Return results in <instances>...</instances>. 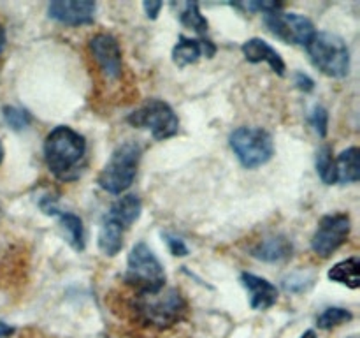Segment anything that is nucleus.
Here are the masks:
<instances>
[{
    "instance_id": "obj_1",
    "label": "nucleus",
    "mask_w": 360,
    "mask_h": 338,
    "mask_svg": "<svg viewBox=\"0 0 360 338\" xmlns=\"http://www.w3.org/2000/svg\"><path fill=\"white\" fill-rule=\"evenodd\" d=\"M132 319L153 330H169L181 323L188 313L185 296L174 287H162L153 292H136L129 303Z\"/></svg>"
},
{
    "instance_id": "obj_2",
    "label": "nucleus",
    "mask_w": 360,
    "mask_h": 338,
    "mask_svg": "<svg viewBox=\"0 0 360 338\" xmlns=\"http://www.w3.org/2000/svg\"><path fill=\"white\" fill-rule=\"evenodd\" d=\"M86 158V139L67 125H58L44 139V161L49 171L63 182L81 175Z\"/></svg>"
},
{
    "instance_id": "obj_3",
    "label": "nucleus",
    "mask_w": 360,
    "mask_h": 338,
    "mask_svg": "<svg viewBox=\"0 0 360 338\" xmlns=\"http://www.w3.org/2000/svg\"><path fill=\"white\" fill-rule=\"evenodd\" d=\"M311 62L329 77H345L350 73V49L340 35L333 32H315L308 42Z\"/></svg>"
},
{
    "instance_id": "obj_4",
    "label": "nucleus",
    "mask_w": 360,
    "mask_h": 338,
    "mask_svg": "<svg viewBox=\"0 0 360 338\" xmlns=\"http://www.w3.org/2000/svg\"><path fill=\"white\" fill-rule=\"evenodd\" d=\"M165 270L146 243H136L127 261L125 282L136 292H153L165 287Z\"/></svg>"
},
{
    "instance_id": "obj_5",
    "label": "nucleus",
    "mask_w": 360,
    "mask_h": 338,
    "mask_svg": "<svg viewBox=\"0 0 360 338\" xmlns=\"http://www.w3.org/2000/svg\"><path fill=\"white\" fill-rule=\"evenodd\" d=\"M139 158V144L132 141L120 144L98 175V185L109 194H123L136 180Z\"/></svg>"
},
{
    "instance_id": "obj_6",
    "label": "nucleus",
    "mask_w": 360,
    "mask_h": 338,
    "mask_svg": "<svg viewBox=\"0 0 360 338\" xmlns=\"http://www.w3.org/2000/svg\"><path fill=\"white\" fill-rule=\"evenodd\" d=\"M229 143L238 161L246 169L260 168L274 155L273 137L260 127H239L231 134Z\"/></svg>"
},
{
    "instance_id": "obj_7",
    "label": "nucleus",
    "mask_w": 360,
    "mask_h": 338,
    "mask_svg": "<svg viewBox=\"0 0 360 338\" xmlns=\"http://www.w3.org/2000/svg\"><path fill=\"white\" fill-rule=\"evenodd\" d=\"M130 125L137 129L150 130L151 136L157 141L169 139L176 136L179 130V118L174 113V109L164 101L151 99L146 104L141 106L134 113H130L129 118Z\"/></svg>"
},
{
    "instance_id": "obj_8",
    "label": "nucleus",
    "mask_w": 360,
    "mask_h": 338,
    "mask_svg": "<svg viewBox=\"0 0 360 338\" xmlns=\"http://www.w3.org/2000/svg\"><path fill=\"white\" fill-rule=\"evenodd\" d=\"M352 220L348 213H330L322 217L311 239V249L316 256L329 257L345 245L350 236Z\"/></svg>"
},
{
    "instance_id": "obj_9",
    "label": "nucleus",
    "mask_w": 360,
    "mask_h": 338,
    "mask_svg": "<svg viewBox=\"0 0 360 338\" xmlns=\"http://www.w3.org/2000/svg\"><path fill=\"white\" fill-rule=\"evenodd\" d=\"M264 21L278 39L288 42V44L308 46V42L315 35V27H313L311 20L297 13H283L280 9L264 14Z\"/></svg>"
},
{
    "instance_id": "obj_10",
    "label": "nucleus",
    "mask_w": 360,
    "mask_h": 338,
    "mask_svg": "<svg viewBox=\"0 0 360 338\" xmlns=\"http://www.w3.org/2000/svg\"><path fill=\"white\" fill-rule=\"evenodd\" d=\"M91 56L97 62L98 69L108 80H118L122 76L123 62H122V49H120L118 41L111 34H97L90 39Z\"/></svg>"
},
{
    "instance_id": "obj_11",
    "label": "nucleus",
    "mask_w": 360,
    "mask_h": 338,
    "mask_svg": "<svg viewBox=\"0 0 360 338\" xmlns=\"http://www.w3.org/2000/svg\"><path fill=\"white\" fill-rule=\"evenodd\" d=\"M95 2L90 0H55L48 6V16L63 25H86L95 18Z\"/></svg>"
},
{
    "instance_id": "obj_12",
    "label": "nucleus",
    "mask_w": 360,
    "mask_h": 338,
    "mask_svg": "<svg viewBox=\"0 0 360 338\" xmlns=\"http://www.w3.org/2000/svg\"><path fill=\"white\" fill-rule=\"evenodd\" d=\"M241 284L250 296V305L253 310H267L278 301L276 285L271 284L267 278L253 273H243Z\"/></svg>"
},
{
    "instance_id": "obj_13",
    "label": "nucleus",
    "mask_w": 360,
    "mask_h": 338,
    "mask_svg": "<svg viewBox=\"0 0 360 338\" xmlns=\"http://www.w3.org/2000/svg\"><path fill=\"white\" fill-rule=\"evenodd\" d=\"M217 53V46L206 39H192L181 35L178 44L172 49V62L178 67H186L190 63H195L200 56H211Z\"/></svg>"
},
{
    "instance_id": "obj_14",
    "label": "nucleus",
    "mask_w": 360,
    "mask_h": 338,
    "mask_svg": "<svg viewBox=\"0 0 360 338\" xmlns=\"http://www.w3.org/2000/svg\"><path fill=\"white\" fill-rule=\"evenodd\" d=\"M241 51L245 55V58L252 63H259V62H267L271 65V69L274 73H278L280 76L285 74V62L281 58L280 53L273 48L267 41L259 37L248 39L246 42H243Z\"/></svg>"
},
{
    "instance_id": "obj_15",
    "label": "nucleus",
    "mask_w": 360,
    "mask_h": 338,
    "mask_svg": "<svg viewBox=\"0 0 360 338\" xmlns=\"http://www.w3.org/2000/svg\"><path fill=\"white\" fill-rule=\"evenodd\" d=\"M127 229L123 227L120 222L105 215L101 222V229H98V249L104 256L115 257L123 249V236H125Z\"/></svg>"
},
{
    "instance_id": "obj_16",
    "label": "nucleus",
    "mask_w": 360,
    "mask_h": 338,
    "mask_svg": "<svg viewBox=\"0 0 360 338\" xmlns=\"http://www.w3.org/2000/svg\"><path fill=\"white\" fill-rule=\"evenodd\" d=\"M253 257L264 263H280L292 256V243L285 236H269L252 250Z\"/></svg>"
},
{
    "instance_id": "obj_17",
    "label": "nucleus",
    "mask_w": 360,
    "mask_h": 338,
    "mask_svg": "<svg viewBox=\"0 0 360 338\" xmlns=\"http://www.w3.org/2000/svg\"><path fill=\"white\" fill-rule=\"evenodd\" d=\"M141 211H143V203H141L139 197L136 194H127V196L120 197L116 203H112V206L109 208L105 215H109L116 222H120L123 227L129 229L141 217Z\"/></svg>"
},
{
    "instance_id": "obj_18",
    "label": "nucleus",
    "mask_w": 360,
    "mask_h": 338,
    "mask_svg": "<svg viewBox=\"0 0 360 338\" xmlns=\"http://www.w3.org/2000/svg\"><path fill=\"white\" fill-rule=\"evenodd\" d=\"M360 178L359 148L352 146L341 151L336 158V180L338 183H355Z\"/></svg>"
},
{
    "instance_id": "obj_19",
    "label": "nucleus",
    "mask_w": 360,
    "mask_h": 338,
    "mask_svg": "<svg viewBox=\"0 0 360 338\" xmlns=\"http://www.w3.org/2000/svg\"><path fill=\"white\" fill-rule=\"evenodd\" d=\"M359 268L360 263L357 257H348V259L340 261V263L334 264L329 270V273H327V277H329V280L336 282V284L347 285V287L350 289H359Z\"/></svg>"
},
{
    "instance_id": "obj_20",
    "label": "nucleus",
    "mask_w": 360,
    "mask_h": 338,
    "mask_svg": "<svg viewBox=\"0 0 360 338\" xmlns=\"http://www.w3.org/2000/svg\"><path fill=\"white\" fill-rule=\"evenodd\" d=\"M56 217H58L60 227H62L67 243H69L74 250H77V252L84 250L83 220H81L77 215L70 213V211H60Z\"/></svg>"
},
{
    "instance_id": "obj_21",
    "label": "nucleus",
    "mask_w": 360,
    "mask_h": 338,
    "mask_svg": "<svg viewBox=\"0 0 360 338\" xmlns=\"http://www.w3.org/2000/svg\"><path fill=\"white\" fill-rule=\"evenodd\" d=\"M316 173L326 185L338 183L336 180V158L333 157V148L322 146L316 154Z\"/></svg>"
},
{
    "instance_id": "obj_22",
    "label": "nucleus",
    "mask_w": 360,
    "mask_h": 338,
    "mask_svg": "<svg viewBox=\"0 0 360 338\" xmlns=\"http://www.w3.org/2000/svg\"><path fill=\"white\" fill-rule=\"evenodd\" d=\"M179 20L185 27L192 28L197 34H204L207 32V20L202 16L197 2H186L181 4V11H179Z\"/></svg>"
},
{
    "instance_id": "obj_23",
    "label": "nucleus",
    "mask_w": 360,
    "mask_h": 338,
    "mask_svg": "<svg viewBox=\"0 0 360 338\" xmlns=\"http://www.w3.org/2000/svg\"><path fill=\"white\" fill-rule=\"evenodd\" d=\"M354 319V313L347 308H340V306H330L326 308L319 317H316V326L320 330H333V327L347 324Z\"/></svg>"
},
{
    "instance_id": "obj_24",
    "label": "nucleus",
    "mask_w": 360,
    "mask_h": 338,
    "mask_svg": "<svg viewBox=\"0 0 360 338\" xmlns=\"http://www.w3.org/2000/svg\"><path fill=\"white\" fill-rule=\"evenodd\" d=\"M2 115L7 125L13 130L27 129L32 122L30 113L23 108H16V106H6V108L2 109Z\"/></svg>"
},
{
    "instance_id": "obj_25",
    "label": "nucleus",
    "mask_w": 360,
    "mask_h": 338,
    "mask_svg": "<svg viewBox=\"0 0 360 338\" xmlns=\"http://www.w3.org/2000/svg\"><path fill=\"white\" fill-rule=\"evenodd\" d=\"M309 123H311L313 129L320 137H326L327 129H329V113H327V109L323 106H315L311 115H309Z\"/></svg>"
},
{
    "instance_id": "obj_26",
    "label": "nucleus",
    "mask_w": 360,
    "mask_h": 338,
    "mask_svg": "<svg viewBox=\"0 0 360 338\" xmlns=\"http://www.w3.org/2000/svg\"><path fill=\"white\" fill-rule=\"evenodd\" d=\"M165 238H167L169 250H171L174 256H178V257L188 256V246L185 245V242H183L181 238H178V236H172V234H165Z\"/></svg>"
},
{
    "instance_id": "obj_27",
    "label": "nucleus",
    "mask_w": 360,
    "mask_h": 338,
    "mask_svg": "<svg viewBox=\"0 0 360 338\" xmlns=\"http://www.w3.org/2000/svg\"><path fill=\"white\" fill-rule=\"evenodd\" d=\"M295 84H297V88H301L302 92H311L313 88H315V83H313L311 77L306 76V74L302 73L295 74Z\"/></svg>"
},
{
    "instance_id": "obj_28",
    "label": "nucleus",
    "mask_w": 360,
    "mask_h": 338,
    "mask_svg": "<svg viewBox=\"0 0 360 338\" xmlns=\"http://www.w3.org/2000/svg\"><path fill=\"white\" fill-rule=\"evenodd\" d=\"M162 6H164V4H162V2H153V0H150V2H144L143 4L144 11H146V14H148V18H151V20H157L158 13H160V9H162Z\"/></svg>"
},
{
    "instance_id": "obj_29",
    "label": "nucleus",
    "mask_w": 360,
    "mask_h": 338,
    "mask_svg": "<svg viewBox=\"0 0 360 338\" xmlns=\"http://www.w3.org/2000/svg\"><path fill=\"white\" fill-rule=\"evenodd\" d=\"M14 333V327L9 326L7 323L0 320V338H9Z\"/></svg>"
},
{
    "instance_id": "obj_30",
    "label": "nucleus",
    "mask_w": 360,
    "mask_h": 338,
    "mask_svg": "<svg viewBox=\"0 0 360 338\" xmlns=\"http://www.w3.org/2000/svg\"><path fill=\"white\" fill-rule=\"evenodd\" d=\"M4 48H6V32H4V27L0 25V55H2Z\"/></svg>"
},
{
    "instance_id": "obj_31",
    "label": "nucleus",
    "mask_w": 360,
    "mask_h": 338,
    "mask_svg": "<svg viewBox=\"0 0 360 338\" xmlns=\"http://www.w3.org/2000/svg\"><path fill=\"white\" fill-rule=\"evenodd\" d=\"M301 338H316V333L313 330H308L301 334Z\"/></svg>"
},
{
    "instance_id": "obj_32",
    "label": "nucleus",
    "mask_w": 360,
    "mask_h": 338,
    "mask_svg": "<svg viewBox=\"0 0 360 338\" xmlns=\"http://www.w3.org/2000/svg\"><path fill=\"white\" fill-rule=\"evenodd\" d=\"M2 158H4V146L2 143H0V162H2Z\"/></svg>"
},
{
    "instance_id": "obj_33",
    "label": "nucleus",
    "mask_w": 360,
    "mask_h": 338,
    "mask_svg": "<svg viewBox=\"0 0 360 338\" xmlns=\"http://www.w3.org/2000/svg\"><path fill=\"white\" fill-rule=\"evenodd\" d=\"M0 215H2V210H0Z\"/></svg>"
},
{
    "instance_id": "obj_34",
    "label": "nucleus",
    "mask_w": 360,
    "mask_h": 338,
    "mask_svg": "<svg viewBox=\"0 0 360 338\" xmlns=\"http://www.w3.org/2000/svg\"><path fill=\"white\" fill-rule=\"evenodd\" d=\"M350 338H357V337H350Z\"/></svg>"
}]
</instances>
